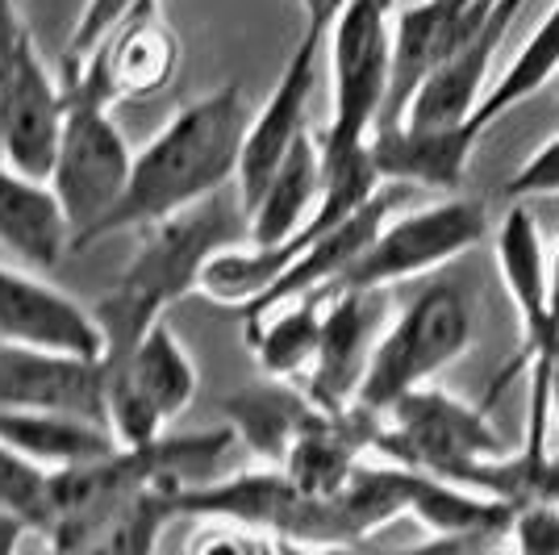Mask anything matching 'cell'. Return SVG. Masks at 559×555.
<instances>
[{"instance_id": "cell-30", "label": "cell", "mask_w": 559, "mask_h": 555, "mask_svg": "<svg viewBox=\"0 0 559 555\" xmlns=\"http://www.w3.org/2000/svg\"><path fill=\"white\" fill-rule=\"evenodd\" d=\"M513 543L522 552L559 555V497L518 509V518H513Z\"/></svg>"}, {"instance_id": "cell-27", "label": "cell", "mask_w": 559, "mask_h": 555, "mask_svg": "<svg viewBox=\"0 0 559 555\" xmlns=\"http://www.w3.org/2000/svg\"><path fill=\"white\" fill-rule=\"evenodd\" d=\"M139 4H146V0H84L80 22H75V29H71V38H68V63L93 55V50L114 34V25L126 22Z\"/></svg>"}, {"instance_id": "cell-10", "label": "cell", "mask_w": 559, "mask_h": 555, "mask_svg": "<svg viewBox=\"0 0 559 555\" xmlns=\"http://www.w3.org/2000/svg\"><path fill=\"white\" fill-rule=\"evenodd\" d=\"M322 43H326V29L305 25L301 43L288 55L276 88L259 105V114H251L247 139H242V160H238V180H234L238 201L247 213L259 201V192L267 188V180L276 176L284 155L293 151V142L309 130V101H313V84H318Z\"/></svg>"}, {"instance_id": "cell-26", "label": "cell", "mask_w": 559, "mask_h": 555, "mask_svg": "<svg viewBox=\"0 0 559 555\" xmlns=\"http://www.w3.org/2000/svg\"><path fill=\"white\" fill-rule=\"evenodd\" d=\"M0 506L22 513L34 531L50 539L55 527V472L25 460L22 451H13L0 439Z\"/></svg>"}, {"instance_id": "cell-18", "label": "cell", "mask_w": 559, "mask_h": 555, "mask_svg": "<svg viewBox=\"0 0 559 555\" xmlns=\"http://www.w3.org/2000/svg\"><path fill=\"white\" fill-rule=\"evenodd\" d=\"M409 518L426 531L435 547H489L501 534H513L518 509L480 488L455 485L435 472L409 476Z\"/></svg>"}, {"instance_id": "cell-11", "label": "cell", "mask_w": 559, "mask_h": 555, "mask_svg": "<svg viewBox=\"0 0 559 555\" xmlns=\"http://www.w3.org/2000/svg\"><path fill=\"white\" fill-rule=\"evenodd\" d=\"M0 343L105 359V330L96 322V309H84L38 276V268H25L17 259L0 263Z\"/></svg>"}, {"instance_id": "cell-4", "label": "cell", "mask_w": 559, "mask_h": 555, "mask_svg": "<svg viewBox=\"0 0 559 555\" xmlns=\"http://www.w3.org/2000/svg\"><path fill=\"white\" fill-rule=\"evenodd\" d=\"M467 347H472V302L460 284L435 280L396 318H389L355 405L372 414L393 410L405 393L430 385L443 368L464 359Z\"/></svg>"}, {"instance_id": "cell-38", "label": "cell", "mask_w": 559, "mask_h": 555, "mask_svg": "<svg viewBox=\"0 0 559 555\" xmlns=\"http://www.w3.org/2000/svg\"><path fill=\"white\" fill-rule=\"evenodd\" d=\"M551 109H556V117H559V75H556V88H551Z\"/></svg>"}, {"instance_id": "cell-22", "label": "cell", "mask_w": 559, "mask_h": 555, "mask_svg": "<svg viewBox=\"0 0 559 555\" xmlns=\"http://www.w3.org/2000/svg\"><path fill=\"white\" fill-rule=\"evenodd\" d=\"M322 185H326V167H322V146L318 134L305 130L301 139L293 142V151L284 155L276 167V176L267 180V188L259 192V201L251 205V243H288L293 234L309 222V213L322 201Z\"/></svg>"}, {"instance_id": "cell-24", "label": "cell", "mask_w": 559, "mask_h": 555, "mask_svg": "<svg viewBox=\"0 0 559 555\" xmlns=\"http://www.w3.org/2000/svg\"><path fill=\"white\" fill-rule=\"evenodd\" d=\"M313 414H318V405L305 397L301 385H288V380H272L267 389H251V393L226 401V422L234 426V435L247 442L259 460L276 463V468Z\"/></svg>"}, {"instance_id": "cell-32", "label": "cell", "mask_w": 559, "mask_h": 555, "mask_svg": "<svg viewBox=\"0 0 559 555\" xmlns=\"http://www.w3.org/2000/svg\"><path fill=\"white\" fill-rule=\"evenodd\" d=\"M347 4H350V0H301L305 25H318V29H326V34H330L334 17H338ZM372 4H380L384 13H393V9H396V0H372Z\"/></svg>"}, {"instance_id": "cell-3", "label": "cell", "mask_w": 559, "mask_h": 555, "mask_svg": "<svg viewBox=\"0 0 559 555\" xmlns=\"http://www.w3.org/2000/svg\"><path fill=\"white\" fill-rule=\"evenodd\" d=\"M63 84H68V121H63L50 185L68 209L71 231H75L71 251H75V243L93 231L126 192L134 151L117 126V105L114 96L100 88V80H93L80 63H68Z\"/></svg>"}, {"instance_id": "cell-8", "label": "cell", "mask_w": 559, "mask_h": 555, "mask_svg": "<svg viewBox=\"0 0 559 555\" xmlns=\"http://www.w3.org/2000/svg\"><path fill=\"white\" fill-rule=\"evenodd\" d=\"M109 376V426L121 447H146L164 439L167 422L185 414L201 389V371L185 339L167 318L142 334V343L121 364L105 368Z\"/></svg>"}, {"instance_id": "cell-37", "label": "cell", "mask_w": 559, "mask_h": 555, "mask_svg": "<svg viewBox=\"0 0 559 555\" xmlns=\"http://www.w3.org/2000/svg\"><path fill=\"white\" fill-rule=\"evenodd\" d=\"M551 410H556V417H559V368L551 371Z\"/></svg>"}, {"instance_id": "cell-19", "label": "cell", "mask_w": 559, "mask_h": 555, "mask_svg": "<svg viewBox=\"0 0 559 555\" xmlns=\"http://www.w3.org/2000/svg\"><path fill=\"white\" fill-rule=\"evenodd\" d=\"M510 29L485 22L480 34H472L464 47H455L451 55H443L430 75L421 80V88L414 93L405 121H418V126H460V121H476V109L489 93V63L492 55L501 50ZM396 117V121H401Z\"/></svg>"}, {"instance_id": "cell-35", "label": "cell", "mask_w": 559, "mask_h": 555, "mask_svg": "<svg viewBox=\"0 0 559 555\" xmlns=\"http://www.w3.org/2000/svg\"><path fill=\"white\" fill-rule=\"evenodd\" d=\"M559 334V243L551 251V339ZM551 347V343H547Z\"/></svg>"}, {"instance_id": "cell-14", "label": "cell", "mask_w": 559, "mask_h": 555, "mask_svg": "<svg viewBox=\"0 0 559 555\" xmlns=\"http://www.w3.org/2000/svg\"><path fill=\"white\" fill-rule=\"evenodd\" d=\"M0 410H59L109 422L105 359L0 343Z\"/></svg>"}, {"instance_id": "cell-23", "label": "cell", "mask_w": 559, "mask_h": 555, "mask_svg": "<svg viewBox=\"0 0 559 555\" xmlns=\"http://www.w3.org/2000/svg\"><path fill=\"white\" fill-rule=\"evenodd\" d=\"M451 43H455V17L443 9V0H414L393 9V75H389V105L380 126L396 121L409 109L421 80L451 50Z\"/></svg>"}, {"instance_id": "cell-16", "label": "cell", "mask_w": 559, "mask_h": 555, "mask_svg": "<svg viewBox=\"0 0 559 555\" xmlns=\"http://www.w3.org/2000/svg\"><path fill=\"white\" fill-rule=\"evenodd\" d=\"M68 121V84L47 68L38 43L29 38L22 59V75L13 84L9 109L0 121V160L25 176L50 180L59 139Z\"/></svg>"}, {"instance_id": "cell-13", "label": "cell", "mask_w": 559, "mask_h": 555, "mask_svg": "<svg viewBox=\"0 0 559 555\" xmlns=\"http://www.w3.org/2000/svg\"><path fill=\"white\" fill-rule=\"evenodd\" d=\"M492 247H497V272H501V284H506L513 314H518V330H522L518 359L492 385V401H497V393L506 389L513 371L522 364H535L551 343V255H547L543 231H538L526 201H510L506 217L497 222Z\"/></svg>"}, {"instance_id": "cell-25", "label": "cell", "mask_w": 559, "mask_h": 555, "mask_svg": "<svg viewBox=\"0 0 559 555\" xmlns=\"http://www.w3.org/2000/svg\"><path fill=\"white\" fill-rule=\"evenodd\" d=\"M556 75H559V0L547 9V17L535 25V34L510 59V68L489 84V93H485L480 109H476V121L489 130L492 121H501L513 105H522V101H531L535 93H543Z\"/></svg>"}, {"instance_id": "cell-5", "label": "cell", "mask_w": 559, "mask_h": 555, "mask_svg": "<svg viewBox=\"0 0 559 555\" xmlns=\"http://www.w3.org/2000/svg\"><path fill=\"white\" fill-rule=\"evenodd\" d=\"M330 47V121L318 134L322 167H334L359 146H368L372 130L389 105L393 75V13L372 0H350L326 34Z\"/></svg>"}, {"instance_id": "cell-21", "label": "cell", "mask_w": 559, "mask_h": 555, "mask_svg": "<svg viewBox=\"0 0 559 555\" xmlns=\"http://www.w3.org/2000/svg\"><path fill=\"white\" fill-rule=\"evenodd\" d=\"M0 439L47 472L84 468L121 451L109 422L59 410H0Z\"/></svg>"}, {"instance_id": "cell-15", "label": "cell", "mask_w": 559, "mask_h": 555, "mask_svg": "<svg viewBox=\"0 0 559 555\" xmlns=\"http://www.w3.org/2000/svg\"><path fill=\"white\" fill-rule=\"evenodd\" d=\"M489 130L480 121L460 126H418V121H384L376 126L368 151L384 185L421 188V192H460L476 142Z\"/></svg>"}, {"instance_id": "cell-6", "label": "cell", "mask_w": 559, "mask_h": 555, "mask_svg": "<svg viewBox=\"0 0 559 555\" xmlns=\"http://www.w3.org/2000/svg\"><path fill=\"white\" fill-rule=\"evenodd\" d=\"M376 456L460 481L480 460L506 456V439L492 426V405H467L464 397L421 385L380 414Z\"/></svg>"}, {"instance_id": "cell-33", "label": "cell", "mask_w": 559, "mask_h": 555, "mask_svg": "<svg viewBox=\"0 0 559 555\" xmlns=\"http://www.w3.org/2000/svg\"><path fill=\"white\" fill-rule=\"evenodd\" d=\"M34 534H38V531H34V527L25 522L22 513H13V509L0 506V555H4V552H17L25 539H34Z\"/></svg>"}, {"instance_id": "cell-1", "label": "cell", "mask_w": 559, "mask_h": 555, "mask_svg": "<svg viewBox=\"0 0 559 555\" xmlns=\"http://www.w3.org/2000/svg\"><path fill=\"white\" fill-rule=\"evenodd\" d=\"M247 126H251V109L238 84H222L213 93L188 101L185 109H176L159 126V134L134 151L126 192L75 243V251H88L121 231L155 226L180 209L201 205L222 188H234Z\"/></svg>"}, {"instance_id": "cell-20", "label": "cell", "mask_w": 559, "mask_h": 555, "mask_svg": "<svg viewBox=\"0 0 559 555\" xmlns=\"http://www.w3.org/2000/svg\"><path fill=\"white\" fill-rule=\"evenodd\" d=\"M330 293H301L288 302L251 305L247 318V347L255 351V364L267 380L301 385L305 371L313 368V355L322 343Z\"/></svg>"}, {"instance_id": "cell-28", "label": "cell", "mask_w": 559, "mask_h": 555, "mask_svg": "<svg viewBox=\"0 0 559 555\" xmlns=\"http://www.w3.org/2000/svg\"><path fill=\"white\" fill-rule=\"evenodd\" d=\"M506 201H531V197H559V130L501 185Z\"/></svg>"}, {"instance_id": "cell-34", "label": "cell", "mask_w": 559, "mask_h": 555, "mask_svg": "<svg viewBox=\"0 0 559 555\" xmlns=\"http://www.w3.org/2000/svg\"><path fill=\"white\" fill-rule=\"evenodd\" d=\"M526 4H531V0H497L489 17L497 25H501V29H510V25L518 22V17H522V9H526Z\"/></svg>"}, {"instance_id": "cell-17", "label": "cell", "mask_w": 559, "mask_h": 555, "mask_svg": "<svg viewBox=\"0 0 559 555\" xmlns=\"http://www.w3.org/2000/svg\"><path fill=\"white\" fill-rule=\"evenodd\" d=\"M71 217L50 180L0 160V247L25 268L50 272L71 251Z\"/></svg>"}, {"instance_id": "cell-2", "label": "cell", "mask_w": 559, "mask_h": 555, "mask_svg": "<svg viewBox=\"0 0 559 555\" xmlns=\"http://www.w3.org/2000/svg\"><path fill=\"white\" fill-rule=\"evenodd\" d=\"M139 247L117 272L114 288L93 305L105 330V368L121 364L167 309L201 288V272L217 251L251 238V217L238 188H222L201 205L180 209L155 226H142Z\"/></svg>"}, {"instance_id": "cell-7", "label": "cell", "mask_w": 559, "mask_h": 555, "mask_svg": "<svg viewBox=\"0 0 559 555\" xmlns=\"http://www.w3.org/2000/svg\"><path fill=\"white\" fill-rule=\"evenodd\" d=\"M485 238H489V213L480 201L460 192H447L443 201L409 213L396 209L334 288H393L405 280L430 276L435 268L480 247Z\"/></svg>"}, {"instance_id": "cell-29", "label": "cell", "mask_w": 559, "mask_h": 555, "mask_svg": "<svg viewBox=\"0 0 559 555\" xmlns=\"http://www.w3.org/2000/svg\"><path fill=\"white\" fill-rule=\"evenodd\" d=\"M29 38L34 34L25 29L22 13H17V0H0V121H4V109H9L13 84L22 75V59Z\"/></svg>"}, {"instance_id": "cell-9", "label": "cell", "mask_w": 559, "mask_h": 555, "mask_svg": "<svg viewBox=\"0 0 559 555\" xmlns=\"http://www.w3.org/2000/svg\"><path fill=\"white\" fill-rule=\"evenodd\" d=\"M389 288H334L326 302L322 343L313 355V368L305 371V397L326 410L347 414L368 376L372 351L389 326Z\"/></svg>"}, {"instance_id": "cell-12", "label": "cell", "mask_w": 559, "mask_h": 555, "mask_svg": "<svg viewBox=\"0 0 559 555\" xmlns=\"http://www.w3.org/2000/svg\"><path fill=\"white\" fill-rule=\"evenodd\" d=\"M75 63L93 80H100V88L114 96V105H139L171 88V80L180 75V63H185V43L176 25L164 17V4L146 0L126 22L114 25V34L93 55Z\"/></svg>"}, {"instance_id": "cell-36", "label": "cell", "mask_w": 559, "mask_h": 555, "mask_svg": "<svg viewBox=\"0 0 559 555\" xmlns=\"http://www.w3.org/2000/svg\"><path fill=\"white\" fill-rule=\"evenodd\" d=\"M538 359H551V364H556V368H559V334H556V339H551V347L543 351Z\"/></svg>"}, {"instance_id": "cell-31", "label": "cell", "mask_w": 559, "mask_h": 555, "mask_svg": "<svg viewBox=\"0 0 559 555\" xmlns=\"http://www.w3.org/2000/svg\"><path fill=\"white\" fill-rule=\"evenodd\" d=\"M492 4H497V0H443V9L455 17V43H451V50L464 47L472 34H480V25L489 22ZM451 50H447V55H451Z\"/></svg>"}]
</instances>
